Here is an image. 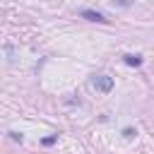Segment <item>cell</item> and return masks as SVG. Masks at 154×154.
<instances>
[{
  "label": "cell",
  "mask_w": 154,
  "mask_h": 154,
  "mask_svg": "<svg viewBox=\"0 0 154 154\" xmlns=\"http://www.w3.org/2000/svg\"><path fill=\"white\" fill-rule=\"evenodd\" d=\"M94 87L101 91V94H108L113 89V77L111 75H96L94 77Z\"/></svg>",
  "instance_id": "obj_1"
},
{
  "label": "cell",
  "mask_w": 154,
  "mask_h": 154,
  "mask_svg": "<svg viewBox=\"0 0 154 154\" xmlns=\"http://www.w3.org/2000/svg\"><path fill=\"white\" fill-rule=\"evenodd\" d=\"M82 17H84V19H89V22H101V24H106V22H108L101 12H94V10H82Z\"/></svg>",
  "instance_id": "obj_2"
},
{
  "label": "cell",
  "mask_w": 154,
  "mask_h": 154,
  "mask_svg": "<svg viewBox=\"0 0 154 154\" xmlns=\"http://www.w3.org/2000/svg\"><path fill=\"white\" fill-rule=\"evenodd\" d=\"M123 60H125V65H130V67H140V65H142V55H137V53H128V55H123Z\"/></svg>",
  "instance_id": "obj_3"
},
{
  "label": "cell",
  "mask_w": 154,
  "mask_h": 154,
  "mask_svg": "<svg viewBox=\"0 0 154 154\" xmlns=\"http://www.w3.org/2000/svg\"><path fill=\"white\" fill-rule=\"evenodd\" d=\"M55 140H58V135H51V137H46V140H43V144H46V147H51Z\"/></svg>",
  "instance_id": "obj_4"
},
{
  "label": "cell",
  "mask_w": 154,
  "mask_h": 154,
  "mask_svg": "<svg viewBox=\"0 0 154 154\" xmlns=\"http://www.w3.org/2000/svg\"><path fill=\"white\" fill-rule=\"evenodd\" d=\"M123 135H125V137H132V135H135V130H132V128H125V130H123Z\"/></svg>",
  "instance_id": "obj_5"
},
{
  "label": "cell",
  "mask_w": 154,
  "mask_h": 154,
  "mask_svg": "<svg viewBox=\"0 0 154 154\" xmlns=\"http://www.w3.org/2000/svg\"><path fill=\"white\" fill-rule=\"evenodd\" d=\"M10 137H12L14 142H22V135H19V132H10Z\"/></svg>",
  "instance_id": "obj_6"
}]
</instances>
